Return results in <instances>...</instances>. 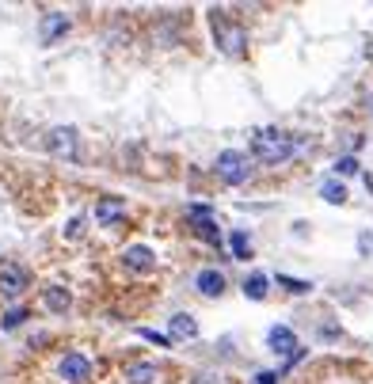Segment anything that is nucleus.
Segmentation results:
<instances>
[{
	"instance_id": "nucleus-1",
	"label": "nucleus",
	"mask_w": 373,
	"mask_h": 384,
	"mask_svg": "<svg viewBox=\"0 0 373 384\" xmlns=\"http://www.w3.org/2000/svg\"><path fill=\"white\" fill-rule=\"evenodd\" d=\"M251 152L259 164H286L293 156V137L286 129H259L251 137Z\"/></svg>"
},
{
	"instance_id": "nucleus-2",
	"label": "nucleus",
	"mask_w": 373,
	"mask_h": 384,
	"mask_svg": "<svg viewBox=\"0 0 373 384\" xmlns=\"http://www.w3.org/2000/svg\"><path fill=\"white\" fill-rule=\"evenodd\" d=\"M217 175L228 183V186H240L251 175V164L244 152H236V149H225L221 156H217Z\"/></svg>"
},
{
	"instance_id": "nucleus-3",
	"label": "nucleus",
	"mask_w": 373,
	"mask_h": 384,
	"mask_svg": "<svg viewBox=\"0 0 373 384\" xmlns=\"http://www.w3.org/2000/svg\"><path fill=\"white\" fill-rule=\"evenodd\" d=\"M46 149H50V156H58V160H73L76 156V129L73 126L50 129V134H46Z\"/></svg>"
},
{
	"instance_id": "nucleus-4",
	"label": "nucleus",
	"mask_w": 373,
	"mask_h": 384,
	"mask_svg": "<svg viewBox=\"0 0 373 384\" xmlns=\"http://www.w3.org/2000/svg\"><path fill=\"white\" fill-rule=\"evenodd\" d=\"M58 373H61V380H69V384H88V377H92V361H88L84 354H65Z\"/></svg>"
},
{
	"instance_id": "nucleus-5",
	"label": "nucleus",
	"mask_w": 373,
	"mask_h": 384,
	"mask_svg": "<svg viewBox=\"0 0 373 384\" xmlns=\"http://www.w3.org/2000/svg\"><path fill=\"white\" fill-rule=\"evenodd\" d=\"M267 346L274 350V354H282V358H290V361H298L301 354L293 346H298V335L290 331V327H270V335H267Z\"/></svg>"
},
{
	"instance_id": "nucleus-6",
	"label": "nucleus",
	"mask_w": 373,
	"mask_h": 384,
	"mask_svg": "<svg viewBox=\"0 0 373 384\" xmlns=\"http://www.w3.org/2000/svg\"><path fill=\"white\" fill-rule=\"evenodd\" d=\"M214 31H217V42H221L225 53H233V58H236V53L244 50V31H240V27H233V23H225V19L214 16Z\"/></svg>"
},
{
	"instance_id": "nucleus-7",
	"label": "nucleus",
	"mask_w": 373,
	"mask_h": 384,
	"mask_svg": "<svg viewBox=\"0 0 373 384\" xmlns=\"http://www.w3.org/2000/svg\"><path fill=\"white\" fill-rule=\"evenodd\" d=\"M122 217H126L122 198H111V194H107V198L95 202V225H115V221H122Z\"/></svg>"
},
{
	"instance_id": "nucleus-8",
	"label": "nucleus",
	"mask_w": 373,
	"mask_h": 384,
	"mask_svg": "<svg viewBox=\"0 0 373 384\" xmlns=\"http://www.w3.org/2000/svg\"><path fill=\"white\" fill-rule=\"evenodd\" d=\"M186 217H191L194 228H199L206 240H214V244H217V221H214V210H210V206H191V210H186Z\"/></svg>"
},
{
	"instance_id": "nucleus-9",
	"label": "nucleus",
	"mask_w": 373,
	"mask_h": 384,
	"mask_svg": "<svg viewBox=\"0 0 373 384\" xmlns=\"http://www.w3.org/2000/svg\"><path fill=\"white\" fill-rule=\"evenodd\" d=\"M23 289H27V270H19V267L0 270V293H4V297H19Z\"/></svg>"
},
{
	"instance_id": "nucleus-10",
	"label": "nucleus",
	"mask_w": 373,
	"mask_h": 384,
	"mask_svg": "<svg viewBox=\"0 0 373 384\" xmlns=\"http://www.w3.org/2000/svg\"><path fill=\"white\" fill-rule=\"evenodd\" d=\"M126 267L130 270H137V274H145V270H152V267H157V255H152V251L149 247H141V244H134V247H126Z\"/></svg>"
},
{
	"instance_id": "nucleus-11",
	"label": "nucleus",
	"mask_w": 373,
	"mask_h": 384,
	"mask_svg": "<svg viewBox=\"0 0 373 384\" xmlns=\"http://www.w3.org/2000/svg\"><path fill=\"white\" fill-rule=\"evenodd\" d=\"M194 285H199L202 297H221L225 293V274L221 270H202L199 278H194Z\"/></svg>"
},
{
	"instance_id": "nucleus-12",
	"label": "nucleus",
	"mask_w": 373,
	"mask_h": 384,
	"mask_svg": "<svg viewBox=\"0 0 373 384\" xmlns=\"http://www.w3.org/2000/svg\"><path fill=\"white\" fill-rule=\"evenodd\" d=\"M160 380V369L152 361H134L126 366V384H157Z\"/></svg>"
},
{
	"instance_id": "nucleus-13",
	"label": "nucleus",
	"mask_w": 373,
	"mask_h": 384,
	"mask_svg": "<svg viewBox=\"0 0 373 384\" xmlns=\"http://www.w3.org/2000/svg\"><path fill=\"white\" fill-rule=\"evenodd\" d=\"M65 31H69L65 12H46V16H42V42H58Z\"/></svg>"
},
{
	"instance_id": "nucleus-14",
	"label": "nucleus",
	"mask_w": 373,
	"mask_h": 384,
	"mask_svg": "<svg viewBox=\"0 0 373 384\" xmlns=\"http://www.w3.org/2000/svg\"><path fill=\"white\" fill-rule=\"evenodd\" d=\"M42 301H46V309L50 312H69V293L61 289V285H46V289H42Z\"/></svg>"
},
{
	"instance_id": "nucleus-15",
	"label": "nucleus",
	"mask_w": 373,
	"mask_h": 384,
	"mask_svg": "<svg viewBox=\"0 0 373 384\" xmlns=\"http://www.w3.org/2000/svg\"><path fill=\"white\" fill-rule=\"evenodd\" d=\"M168 331H172V338H194V335H199V324H194L186 312H179V316H172Z\"/></svg>"
},
{
	"instance_id": "nucleus-16",
	"label": "nucleus",
	"mask_w": 373,
	"mask_h": 384,
	"mask_svg": "<svg viewBox=\"0 0 373 384\" xmlns=\"http://www.w3.org/2000/svg\"><path fill=\"white\" fill-rule=\"evenodd\" d=\"M267 274H248V282H244V297H251V301H263L267 297Z\"/></svg>"
},
{
	"instance_id": "nucleus-17",
	"label": "nucleus",
	"mask_w": 373,
	"mask_h": 384,
	"mask_svg": "<svg viewBox=\"0 0 373 384\" xmlns=\"http://www.w3.org/2000/svg\"><path fill=\"white\" fill-rule=\"evenodd\" d=\"M320 194H324V202H332V206H343V202H347L343 183H335V179H327V183L320 186Z\"/></svg>"
},
{
	"instance_id": "nucleus-18",
	"label": "nucleus",
	"mask_w": 373,
	"mask_h": 384,
	"mask_svg": "<svg viewBox=\"0 0 373 384\" xmlns=\"http://www.w3.org/2000/svg\"><path fill=\"white\" fill-rule=\"evenodd\" d=\"M23 320H27V312H23V309H8L4 316H0V327H4V331H12V327H19Z\"/></svg>"
},
{
	"instance_id": "nucleus-19",
	"label": "nucleus",
	"mask_w": 373,
	"mask_h": 384,
	"mask_svg": "<svg viewBox=\"0 0 373 384\" xmlns=\"http://www.w3.org/2000/svg\"><path fill=\"white\" fill-rule=\"evenodd\" d=\"M251 255V244L244 233H233V259H248Z\"/></svg>"
},
{
	"instance_id": "nucleus-20",
	"label": "nucleus",
	"mask_w": 373,
	"mask_h": 384,
	"mask_svg": "<svg viewBox=\"0 0 373 384\" xmlns=\"http://www.w3.org/2000/svg\"><path fill=\"white\" fill-rule=\"evenodd\" d=\"M335 171H339V175H358V160H354V156H339V160H335Z\"/></svg>"
},
{
	"instance_id": "nucleus-21",
	"label": "nucleus",
	"mask_w": 373,
	"mask_h": 384,
	"mask_svg": "<svg viewBox=\"0 0 373 384\" xmlns=\"http://www.w3.org/2000/svg\"><path fill=\"white\" fill-rule=\"evenodd\" d=\"M141 338H149V343H157V346H168L172 343V338L168 335H160V331H152V327H141V331H137Z\"/></svg>"
},
{
	"instance_id": "nucleus-22",
	"label": "nucleus",
	"mask_w": 373,
	"mask_h": 384,
	"mask_svg": "<svg viewBox=\"0 0 373 384\" xmlns=\"http://www.w3.org/2000/svg\"><path fill=\"white\" fill-rule=\"evenodd\" d=\"M278 282H282V285H286V289H290V293H309V289H312V285H309V282H298V278H278Z\"/></svg>"
},
{
	"instance_id": "nucleus-23",
	"label": "nucleus",
	"mask_w": 373,
	"mask_h": 384,
	"mask_svg": "<svg viewBox=\"0 0 373 384\" xmlns=\"http://www.w3.org/2000/svg\"><path fill=\"white\" fill-rule=\"evenodd\" d=\"M256 384H274V373H259V377H256Z\"/></svg>"
}]
</instances>
